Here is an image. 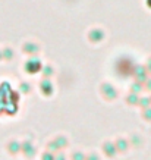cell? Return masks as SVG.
<instances>
[{"instance_id":"1","label":"cell","mask_w":151,"mask_h":160,"mask_svg":"<svg viewBox=\"0 0 151 160\" xmlns=\"http://www.w3.org/2000/svg\"><path fill=\"white\" fill-rule=\"evenodd\" d=\"M75 157H76V159H75V160H84V157H82V156H81V154H76V156H75Z\"/></svg>"}]
</instances>
